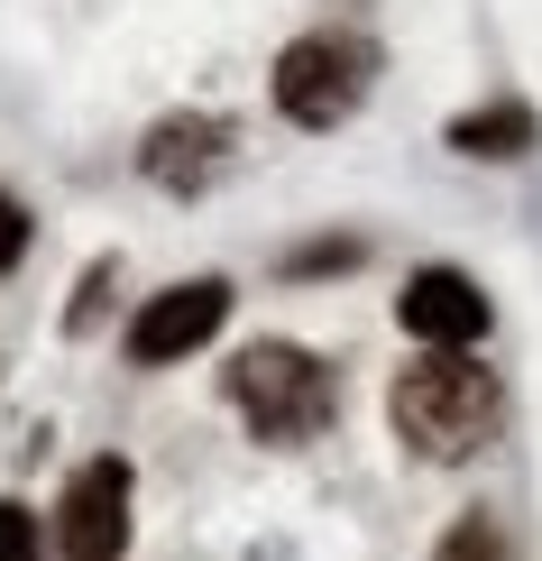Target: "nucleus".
<instances>
[{"label": "nucleus", "mask_w": 542, "mask_h": 561, "mask_svg": "<svg viewBox=\"0 0 542 561\" xmlns=\"http://www.w3.org/2000/svg\"><path fill=\"white\" fill-rule=\"evenodd\" d=\"M387 414H395V442H414L423 460H469V451H487V433H497V414H506V396L487 368H469L460 350H433L423 368H405L387 396Z\"/></svg>", "instance_id": "nucleus-1"}, {"label": "nucleus", "mask_w": 542, "mask_h": 561, "mask_svg": "<svg viewBox=\"0 0 542 561\" xmlns=\"http://www.w3.org/2000/svg\"><path fill=\"white\" fill-rule=\"evenodd\" d=\"M230 405L249 414L257 442H313L332 424V368L295 341H249L230 359Z\"/></svg>", "instance_id": "nucleus-2"}, {"label": "nucleus", "mask_w": 542, "mask_h": 561, "mask_svg": "<svg viewBox=\"0 0 542 561\" xmlns=\"http://www.w3.org/2000/svg\"><path fill=\"white\" fill-rule=\"evenodd\" d=\"M368 83H377V46L341 37V28H313V37H295L276 56V111L295 129H341L368 102Z\"/></svg>", "instance_id": "nucleus-3"}, {"label": "nucleus", "mask_w": 542, "mask_h": 561, "mask_svg": "<svg viewBox=\"0 0 542 561\" xmlns=\"http://www.w3.org/2000/svg\"><path fill=\"white\" fill-rule=\"evenodd\" d=\"M230 322V286L221 276H184V286H166V295H148L129 313V368H175V359H194V350L211 341Z\"/></svg>", "instance_id": "nucleus-4"}, {"label": "nucleus", "mask_w": 542, "mask_h": 561, "mask_svg": "<svg viewBox=\"0 0 542 561\" xmlns=\"http://www.w3.org/2000/svg\"><path fill=\"white\" fill-rule=\"evenodd\" d=\"M65 561H120L129 552V460H83L56 497Z\"/></svg>", "instance_id": "nucleus-5"}, {"label": "nucleus", "mask_w": 542, "mask_h": 561, "mask_svg": "<svg viewBox=\"0 0 542 561\" xmlns=\"http://www.w3.org/2000/svg\"><path fill=\"white\" fill-rule=\"evenodd\" d=\"M395 322H405L423 350H469V341H487V295H478V276H460V267H423V276H405V295H395Z\"/></svg>", "instance_id": "nucleus-6"}, {"label": "nucleus", "mask_w": 542, "mask_h": 561, "mask_svg": "<svg viewBox=\"0 0 542 561\" xmlns=\"http://www.w3.org/2000/svg\"><path fill=\"white\" fill-rule=\"evenodd\" d=\"M221 157H230V121H211V111H175V121L148 129L138 167H148V184H166V194H203V184L221 175Z\"/></svg>", "instance_id": "nucleus-7"}, {"label": "nucleus", "mask_w": 542, "mask_h": 561, "mask_svg": "<svg viewBox=\"0 0 542 561\" xmlns=\"http://www.w3.org/2000/svg\"><path fill=\"white\" fill-rule=\"evenodd\" d=\"M533 138H542V121H533L524 102H487V111H460V121H451V148H460V157H487V167L524 157Z\"/></svg>", "instance_id": "nucleus-8"}, {"label": "nucleus", "mask_w": 542, "mask_h": 561, "mask_svg": "<svg viewBox=\"0 0 542 561\" xmlns=\"http://www.w3.org/2000/svg\"><path fill=\"white\" fill-rule=\"evenodd\" d=\"M0 561H46V534L19 497H0Z\"/></svg>", "instance_id": "nucleus-9"}, {"label": "nucleus", "mask_w": 542, "mask_h": 561, "mask_svg": "<svg viewBox=\"0 0 542 561\" xmlns=\"http://www.w3.org/2000/svg\"><path fill=\"white\" fill-rule=\"evenodd\" d=\"M28 240H37V221H28V203H19V194H0V276H10L19 259H28Z\"/></svg>", "instance_id": "nucleus-10"}, {"label": "nucleus", "mask_w": 542, "mask_h": 561, "mask_svg": "<svg viewBox=\"0 0 542 561\" xmlns=\"http://www.w3.org/2000/svg\"><path fill=\"white\" fill-rule=\"evenodd\" d=\"M441 561H506V543H497V525H487V516H469L451 543H441Z\"/></svg>", "instance_id": "nucleus-11"}, {"label": "nucleus", "mask_w": 542, "mask_h": 561, "mask_svg": "<svg viewBox=\"0 0 542 561\" xmlns=\"http://www.w3.org/2000/svg\"><path fill=\"white\" fill-rule=\"evenodd\" d=\"M286 267H295V276H322V267H359V240H322V249H295Z\"/></svg>", "instance_id": "nucleus-12"}]
</instances>
